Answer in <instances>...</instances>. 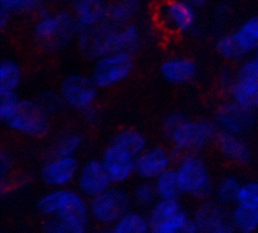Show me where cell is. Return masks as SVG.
I'll return each mask as SVG.
<instances>
[{"instance_id": "15", "label": "cell", "mask_w": 258, "mask_h": 233, "mask_svg": "<svg viewBox=\"0 0 258 233\" xmlns=\"http://www.w3.org/2000/svg\"><path fill=\"white\" fill-rule=\"evenodd\" d=\"M175 161L171 149L165 146H148L143 153L136 155L135 176L141 181L154 182L160 174L171 168Z\"/></svg>"}, {"instance_id": "38", "label": "cell", "mask_w": 258, "mask_h": 233, "mask_svg": "<svg viewBox=\"0 0 258 233\" xmlns=\"http://www.w3.org/2000/svg\"><path fill=\"white\" fill-rule=\"evenodd\" d=\"M2 101H0V119L4 123L10 115L15 111L20 98L17 92H0Z\"/></svg>"}, {"instance_id": "21", "label": "cell", "mask_w": 258, "mask_h": 233, "mask_svg": "<svg viewBox=\"0 0 258 233\" xmlns=\"http://www.w3.org/2000/svg\"><path fill=\"white\" fill-rule=\"evenodd\" d=\"M141 10V0H112L108 3L106 20L116 27L130 24Z\"/></svg>"}, {"instance_id": "25", "label": "cell", "mask_w": 258, "mask_h": 233, "mask_svg": "<svg viewBox=\"0 0 258 233\" xmlns=\"http://www.w3.org/2000/svg\"><path fill=\"white\" fill-rule=\"evenodd\" d=\"M229 219L236 233H256L258 231V212L236 204L229 211Z\"/></svg>"}, {"instance_id": "32", "label": "cell", "mask_w": 258, "mask_h": 233, "mask_svg": "<svg viewBox=\"0 0 258 233\" xmlns=\"http://www.w3.org/2000/svg\"><path fill=\"white\" fill-rule=\"evenodd\" d=\"M153 183L154 187H155L158 198L160 199H179V197L183 194L180 186H179L176 171L174 168L164 171Z\"/></svg>"}, {"instance_id": "33", "label": "cell", "mask_w": 258, "mask_h": 233, "mask_svg": "<svg viewBox=\"0 0 258 233\" xmlns=\"http://www.w3.org/2000/svg\"><path fill=\"white\" fill-rule=\"evenodd\" d=\"M42 229L43 233H87L88 223L49 217L44 219Z\"/></svg>"}, {"instance_id": "31", "label": "cell", "mask_w": 258, "mask_h": 233, "mask_svg": "<svg viewBox=\"0 0 258 233\" xmlns=\"http://www.w3.org/2000/svg\"><path fill=\"white\" fill-rule=\"evenodd\" d=\"M216 50L219 57L231 62H237L247 58L241 43L237 39L234 32L227 33V34L221 35L216 40Z\"/></svg>"}, {"instance_id": "44", "label": "cell", "mask_w": 258, "mask_h": 233, "mask_svg": "<svg viewBox=\"0 0 258 233\" xmlns=\"http://www.w3.org/2000/svg\"><path fill=\"white\" fill-rule=\"evenodd\" d=\"M93 233H112V232H111L110 228H102V229H98V231H96Z\"/></svg>"}, {"instance_id": "45", "label": "cell", "mask_w": 258, "mask_h": 233, "mask_svg": "<svg viewBox=\"0 0 258 233\" xmlns=\"http://www.w3.org/2000/svg\"><path fill=\"white\" fill-rule=\"evenodd\" d=\"M43 3H54V2H60V0H42Z\"/></svg>"}, {"instance_id": "8", "label": "cell", "mask_w": 258, "mask_h": 233, "mask_svg": "<svg viewBox=\"0 0 258 233\" xmlns=\"http://www.w3.org/2000/svg\"><path fill=\"white\" fill-rule=\"evenodd\" d=\"M155 19L173 34H190L196 30L197 9L184 0H161L155 8Z\"/></svg>"}, {"instance_id": "35", "label": "cell", "mask_w": 258, "mask_h": 233, "mask_svg": "<svg viewBox=\"0 0 258 233\" xmlns=\"http://www.w3.org/2000/svg\"><path fill=\"white\" fill-rule=\"evenodd\" d=\"M133 202L140 208L149 209L156 201H158V194H156L155 187L153 182L141 181L136 184L131 194Z\"/></svg>"}, {"instance_id": "27", "label": "cell", "mask_w": 258, "mask_h": 233, "mask_svg": "<svg viewBox=\"0 0 258 233\" xmlns=\"http://www.w3.org/2000/svg\"><path fill=\"white\" fill-rule=\"evenodd\" d=\"M143 43V34L140 28L134 23L117 27L115 38V50L135 53Z\"/></svg>"}, {"instance_id": "37", "label": "cell", "mask_w": 258, "mask_h": 233, "mask_svg": "<svg viewBox=\"0 0 258 233\" xmlns=\"http://www.w3.org/2000/svg\"><path fill=\"white\" fill-rule=\"evenodd\" d=\"M237 204H241V206L258 212V181L242 183Z\"/></svg>"}, {"instance_id": "5", "label": "cell", "mask_w": 258, "mask_h": 233, "mask_svg": "<svg viewBox=\"0 0 258 233\" xmlns=\"http://www.w3.org/2000/svg\"><path fill=\"white\" fill-rule=\"evenodd\" d=\"M5 128L25 138H44L50 131V116L37 100L20 98L14 112L3 123Z\"/></svg>"}, {"instance_id": "23", "label": "cell", "mask_w": 258, "mask_h": 233, "mask_svg": "<svg viewBox=\"0 0 258 233\" xmlns=\"http://www.w3.org/2000/svg\"><path fill=\"white\" fill-rule=\"evenodd\" d=\"M241 187L242 182L236 176H224L214 186V199L224 207L236 206Z\"/></svg>"}, {"instance_id": "14", "label": "cell", "mask_w": 258, "mask_h": 233, "mask_svg": "<svg viewBox=\"0 0 258 233\" xmlns=\"http://www.w3.org/2000/svg\"><path fill=\"white\" fill-rule=\"evenodd\" d=\"M193 218L199 233H236L227 207L216 199H206L194 211Z\"/></svg>"}, {"instance_id": "9", "label": "cell", "mask_w": 258, "mask_h": 233, "mask_svg": "<svg viewBox=\"0 0 258 233\" xmlns=\"http://www.w3.org/2000/svg\"><path fill=\"white\" fill-rule=\"evenodd\" d=\"M116 32L117 27L107 20L92 27H80L76 38L78 50L81 54L92 61L113 52Z\"/></svg>"}, {"instance_id": "19", "label": "cell", "mask_w": 258, "mask_h": 233, "mask_svg": "<svg viewBox=\"0 0 258 233\" xmlns=\"http://www.w3.org/2000/svg\"><path fill=\"white\" fill-rule=\"evenodd\" d=\"M72 13L80 27H92L107 18V0H71Z\"/></svg>"}, {"instance_id": "40", "label": "cell", "mask_w": 258, "mask_h": 233, "mask_svg": "<svg viewBox=\"0 0 258 233\" xmlns=\"http://www.w3.org/2000/svg\"><path fill=\"white\" fill-rule=\"evenodd\" d=\"M237 80V73H232L229 70H222L218 75V86L221 91L228 95L229 90Z\"/></svg>"}, {"instance_id": "42", "label": "cell", "mask_w": 258, "mask_h": 233, "mask_svg": "<svg viewBox=\"0 0 258 233\" xmlns=\"http://www.w3.org/2000/svg\"><path fill=\"white\" fill-rule=\"evenodd\" d=\"M82 116L88 124L96 123V121H97V119H98V113H97V110L95 108V106H92V107L87 108V110H85V111H82Z\"/></svg>"}, {"instance_id": "24", "label": "cell", "mask_w": 258, "mask_h": 233, "mask_svg": "<svg viewBox=\"0 0 258 233\" xmlns=\"http://www.w3.org/2000/svg\"><path fill=\"white\" fill-rule=\"evenodd\" d=\"M111 143L117 144L134 155H139L148 148V140L141 131L134 128H122L115 133Z\"/></svg>"}, {"instance_id": "26", "label": "cell", "mask_w": 258, "mask_h": 233, "mask_svg": "<svg viewBox=\"0 0 258 233\" xmlns=\"http://www.w3.org/2000/svg\"><path fill=\"white\" fill-rule=\"evenodd\" d=\"M83 145V136L77 131H64L53 140L50 156H76Z\"/></svg>"}, {"instance_id": "41", "label": "cell", "mask_w": 258, "mask_h": 233, "mask_svg": "<svg viewBox=\"0 0 258 233\" xmlns=\"http://www.w3.org/2000/svg\"><path fill=\"white\" fill-rule=\"evenodd\" d=\"M0 171H2V182L7 181L8 177H10V171H12V159H10L9 154L3 151L2 156H0Z\"/></svg>"}, {"instance_id": "6", "label": "cell", "mask_w": 258, "mask_h": 233, "mask_svg": "<svg viewBox=\"0 0 258 233\" xmlns=\"http://www.w3.org/2000/svg\"><path fill=\"white\" fill-rule=\"evenodd\" d=\"M135 68L134 54L121 50H113L93 61L91 78L98 90H108L125 82Z\"/></svg>"}, {"instance_id": "28", "label": "cell", "mask_w": 258, "mask_h": 233, "mask_svg": "<svg viewBox=\"0 0 258 233\" xmlns=\"http://www.w3.org/2000/svg\"><path fill=\"white\" fill-rule=\"evenodd\" d=\"M22 81V66L15 60L5 58L0 66V92H17Z\"/></svg>"}, {"instance_id": "46", "label": "cell", "mask_w": 258, "mask_h": 233, "mask_svg": "<svg viewBox=\"0 0 258 233\" xmlns=\"http://www.w3.org/2000/svg\"><path fill=\"white\" fill-rule=\"evenodd\" d=\"M253 55H254V57H257V58H258V48H257V49H256V50H254Z\"/></svg>"}, {"instance_id": "22", "label": "cell", "mask_w": 258, "mask_h": 233, "mask_svg": "<svg viewBox=\"0 0 258 233\" xmlns=\"http://www.w3.org/2000/svg\"><path fill=\"white\" fill-rule=\"evenodd\" d=\"M151 227L148 214L130 209L110 229L112 233H150Z\"/></svg>"}, {"instance_id": "17", "label": "cell", "mask_w": 258, "mask_h": 233, "mask_svg": "<svg viewBox=\"0 0 258 233\" xmlns=\"http://www.w3.org/2000/svg\"><path fill=\"white\" fill-rule=\"evenodd\" d=\"M159 73L165 82L174 86H184L196 80L198 76V65L189 57L173 55L160 63Z\"/></svg>"}, {"instance_id": "7", "label": "cell", "mask_w": 258, "mask_h": 233, "mask_svg": "<svg viewBox=\"0 0 258 233\" xmlns=\"http://www.w3.org/2000/svg\"><path fill=\"white\" fill-rule=\"evenodd\" d=\"M133 198L118 186H111L107 191L88 199L90 216L102 227H111L131 209Z\"/></svg>"}, {"instance_id": "4", "label": "cell", "mask_w": 258, "mask_h": 233, "mask_svg": "<svg viewBox=\"0 0 258 233\" xmlns=\"http://www.w3.org/2000/svg\"><path fill=\"white\" fill-rule=\"evenodd\" d=\"M179 186L184 196L198 201H206L213 196L214 183L211 171L198 153H189L179 156L175 165Z\"/></svg>"}, {"instance_id": "20", "label": "cell", "mask_w": 258, "mask_h": 233, "mask_svg": "<svg viewBox=\"0 0 258 233\" xmlns=\"http://www.w3.org/2000/svg\"><path fill=\"white\" fill-rule=\"evenodd\" d=\"M229 100L239 106L258 110V80L238 78L228 92Z\"/></svg>"}, {"instance_id": "11", "label": "cell", "mask_w": 258, "mask_h": 233, "mask_svg": "<svg viewBox=\"0 0 258 233\" xmlns=\"http://www.w3.org/2000/svg\"><path fill=\"white\" fill-rule=\"evenodd\" d=\"M213 120L218 131L243 136L256 126L258 115L257 110L246 108L229 100L217 108Z\"/></svg>"}, {"instance_id": "3", "label": "cell", "mask_w": 258, "mask_h": 233, "mask_svg": "<svg viewBox=\"0 0 258 233\" xmlns=\"http://www.w3.org/2000/svg\"><path fill=\"white\" fill-rule=\"evenodd\" d=\"M86 199L87 198H85L78 191L55 188L48 191L38 199L35 209L38 214L44 218L57 217L59 219L88 223L91 216L88 202Z\"/></svg>"}, {"instance_id": "12", "label": "cell", "mask_w": 258, "mask_h": 233, "mask_svg": "<svg viewBox=\"0 0 258 233\" xmlns=\"http://www.w3.org/2000/svg\"><path fill=\"white\" fill-rule=\"evenodd\" d=\"M80 163L76 156H49L39 170V178L50 189L68 188L76 183Z\"/></svg>"}, {"instance_id": "18", "label": "cell", "mask_w": 258, "mask_h": 233, "mask_svg": "<svg viewBox=\"0 0 258 233\" xmlns=\"http://www.w3.org/2000/svg\"><path fill=\"white\" fill-rule=\"evenodd\" d=\"M214 145L218 153L229 163L244 165L248 164L252 159L251 149L242 139V136L218 131Z\"/></svg>"}, {"instance_id": "34", "label": "cell", "mask_w": 258, "mask_h": 233, "mask_svg": "<svg viewBox=\"0 0 258 233\" xmlns=\"http://www.w3.org/2000/svg\"><path fill=\"white\" fill-rule=\"evenodd\" d=\"M42 0H0V12L9 15L33 14L42 12Z\"/></svg>"}, {"instance_id": "29", "label": "cell", "mask_w": 258, "mask_h": 233, "mask_svg": "<svg viewBox=\"0 0 258 233\" xmlns=\"http://www.w3.org/2000/svg\"><path fill=\"white\" fill-rule=\"evenodd\" d=\"M237 39L241 43L247 57L254 53L258 48V15L247 18L236 30Z\"/></svg>"}, {"instance_id": "36", "label": "cell", "mask_w": 258, "mask_h": 233, "mask_svg": "<svg viewBox=\"0 0 258 233\" xmlns=\"http://www.w3.org/2000/svg\"><path fill=\"white\" fill-rule=\"evenodd\" d=\"M37 102L39 103L40 107L45 111L49 116L59 115L64 111V108L67 107L64 100L60 96L59 91H42L39 95L37 96Z\"/></svg>"}, {"instance_id": "10", "label": "cell", "mask_w": 258, "mask_h": 233, "mask_svg": "<svg viewBox=\"0 0 258 233\" xmlns=\"http://www.w3.org/2000/svg\"><path fill=\"white\" fill-rule=\"evenodd\" d=\"M58 91L67 107L80 112L95 106L98 96V87L91 76L82 73H71L63 77Z\"/></svg>"}, {"instance_id": "16", "label": "cell", "mask_w": 258, "mask_h": 233, "mask_svg": "<svg viewBox=\"0 0 258 233\" xmlns=\"http://www.w3.org/2000/svg\"><path fill=\"white\" fill-rule=\"evenodd\" d=\"M113 186L101 159H88L78 169L76 187L85 198L91 199Z\"/></svg>"}, {"instance_id": "2", "label": "cell", "mask_w": 258, "mask_h": 233, "mask_svg": "<svg viewBox=\"0 0 258 233\" xmlns=\"http://www.w3.org/2000/svg\"><path fill=\"white\" fill-rule=\"evenodd\" d=\"M78 24L73 13L59 12L38 13L37 20L33 24V39L42 52L57 53L66 49L77 38Z\"/></svg>"}, {"instance_id": "39", "label": "cell", "mask_w": 258, "mask_h": 233, "mask_svg": "<svg viewBox=\"0 0 258 233\" xmlns=\"http://www.w3.org/2000/svg\"><path fill=\"white\" fill-rule=\"evenodd\" d=\"M238 78H252L258 80V58L254 55L242 60L238 68L236 70Z\"/></svg>"}, {"instance_id": "30", "label": "cell", "mask_w": 258, "mask_h": 233, "mask_svg": "<svg viewBox=\"0 0 258 233\" xmlns=\"http://www.w3.org/2000/svg\"><path fill=\"white\" fill-rule=\"evenodd\" d=\"M181 209L184 208L180 204V202H179V199L158 198V201L149 208V221H150L151 226L163 223V222H166L170 218H173Z\"/></svg>"}, {"instance_id": "1", "label": "cell", "mask_w": 258, "mask_h": 233, "mask_svg": "<svg viewBox=\"0 0 258 233\" xmlns=\"http://www.w3.org/2000/svg\"><path fill=\"white\" fill-rule=\"evenodd\" d=\"M161 131L170 143L175 156L189 153H198L214 143L218 129L213 121L191 120L179 111L169 112L161 123Z\"/></svg>"}, {"instance_id": "13", "label": "cell", "mask_w": 258, "mask_h": 233, "mask_svg": "<svg viewBox=\"0 0 258 233\" xmlns=\"http://www.w3.org/2000/svg\"><path fill=\"white\" fill-rule=\"evenodd\" d=\"M100 159L113 186L125 184L135 176L136 156L117 144H108Z\"/></svg>"}, {"instance_id": "43", "label": "cell", "mask_w": 258, "mask_h": 233, "mask_svg": "<svg viewBox=\"0 0 258 233\" xmlns=\"http://www.w3.org/2000/svg\"><path fill=\"white\" fill-rule=\"evenodd\" d=\"M184 2H186L188 4H190L191 7H194L196 9H198V8L204 7V5L208 3V0H184Z\"/></svg>"}]
</instances>
